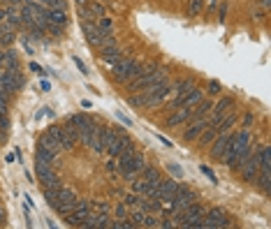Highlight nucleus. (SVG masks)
Returning <instances> with one entry per match:
<instances>
[{
  "label": "nucleus",
  "instance_id": "obj_3",
  "mask_svg": "<svg viewBox=\"0 0 271 229\" xmlns=\"http://www.w3.org/2000/svg\"><path fill=\"white\" fill-rule=\"evenodd\" d=\"M167 79V74L160 67H158L156 72H149V74H139V77H135V79H130L128 83H125V93L130 95V93H141V90L151 88L153 83H158V81Z\"/></svg>",
  "mask_w": 271,
  "mask_h": 229
},
{
  "label": "nucleus",
  "instance_id": "obj_4",
  "mask_svg": "<svg viewBox=\"0 0 271 229\" xmlns=\"http://www.w3.org/2000/svg\"><path fill=\"white\" fill-rule=\"evenodd\" d=\"M225 227H232V218H227L223 208H206L204 218H202V229H225Z\"/></svg>",
  "mask_w": 271,
  "mask_h": 229
},
{
  "label": "nucleus",
  "instance_id": "obj_19",
  "mask_svg": "<svg viewBox=\"0 0 271 229\" xmlns=\"http://www.w3.org/2000/svg\"><path fill=\"white\" fill-rule=\"evenodd\" d=\"M2 56H5V65H2V70L19 67V53H17V49H2Z\"/></svg>",
  "mask_w": 271,
  "mask_h": 229
},
{
  "label": "nucleus",
  "instance_id": "obj_37",
  "mask_svg": "<svg viewBox=\"0 0 271 229\" xmlns=\"http://www.w3.org/2000/svg\"><path fill=\"white\" fill-rule=\"evenodd\" d=\"M253 123H255V114H253V111H248V114L244 116V127H246V130H250Z\"/></svg>",
  "mask_w": 271,
  "mask_h": 229
},
{
  "label": "nucleus",
  "instance_id": "obj_48",
  "mask_svg": "<svg viewBox=\"0 0 271 229\" xmlns=\"http://www.w3.org/2000/svg\"><path fill=\"white\" fill-rule=\"evenodd\" d=\"M116 169V160L112 158V160H107V171H114Z\"/></svg>",
  "mask_w": 271,
  "mask_h": 229
},
{
  "label": "nucleus",
  "instance_id": "obj_14",
  "mask_svg": "<svg viewBox=\"0 0 271 229\" xmlns=\"http://www.w3.org/2000/svg\"><path fill=\"white\" fill-rule=\"evenodd\" d=\"M68 125H72L74 130H86V127H93L95 125V118H90L88 114H72L70 118H68Z\"/></svg>",
  "mask_w": 271,
  "mask_h": 229
},
{
  "label": "nucleus",
  "instance_id": "obj_43",
  "mask_svg": "<svg viewBox=\"0 0 271 229\" xmlns=\"http://www.w3.org/2000/svg\"><path fill=\"white\" fill-rule=\"evenodd\" d=\"M169 171H172L174 176H183V169H181V167H176V165H169Z\"/></svg>",
  "mask_w": 271,
  "mask_h": 229
},
{
  "label": "nucleus",
  "instance_id": "obj_57",
  "mask_svg": "<svg viewBox=\"0 0 271 229\" xmlns=\"http://www.w3.org/2000/svg\"><path fill=\"white\" fill-rule=\"evenodd\" d=\"M0 49H2V44H0Z\"/></svg>",
  "mask_w": 271,
  "mask_h": 229
},
{
  "label": "nucleus",
  "instance_id": "obj_40",
  "mask_svg": "<svg viewBox=\"0 0 271 229\" xmlns=\"http://www.w3.org/2000/svg\"><path fill=\"white\" fill-rule=\"evenodd\" d=\"M225 14H227V2H220V9H218V19L225 21Z\"/></svg>",
  "mask_w": 271,
  "mask_h": 229
},
{
  "label": "nucleus",
  "instance_id": "obj_47",
  "mask_svg": "<svg viewBox=\"0 0 271 229\" xmlns=\"http://www.w3.org/2000/svg\"><path fill=\"white\" fill-rule=\"evenodd\" d=\"M202 171H204V174H206V176H209L211 181H213V183H218V181H216V176H213V171H211L209 167H202Z\"/></svg>",
  "mask_w": 271,
  "mask_h": 229
},
{
  "label": "nucleus",
  "instance_id": "obj_30",
  "mask_svg": "<svg viewBox=\"0 0 271 229\" xmlns=\"http://www.w3.org/2000/svg\"><path fill=\"white\" fill-rule=\"evenodd\" d=\"M93 30H97L95 19H81V33L86 35V33H93Z\"/></svg>",
  "mask_w": 271,
  "mask_h": 229
},
{
  "label": "nucleus",
  "instance_id": "obj_15",
  "mask_svg": "<svg viewBox=\"0 0 271 229\" xmlns=\"http://www.w3.org/2000/svg\"><path fill=\"white\" fill-rule=\"evenodd\" d=\"M130 146H135V144H132V139L125 132H121L118 137H116V141L107 150H109V155H112V158H116V155H118L123 148H130Z\"/></svg>",
  "mask_w": 271,
  "mask_h": 229
},
{
  "label": "nucleus",
  "instance_id": "obj_9",
  "mask_svg": "<svg viewBox=\"0 0 271 229\" xmlns=\"http://www.w3.org/2000/svg\"><path fill=\"white\" fill-rule=\"evenodd\" d=\"M176 190H179V183H176L174 178H160L153 199H158V202H162V204H169L172 199H174Z\"/></svg>",
  "mask_w": 271,
  "mask_h": 229
},
{
  "label": "nucleus",
  "instance_id": "obj_10",
  "mask_svg": "<svg viewBox=\"0 0 271 229\" xmlns=\"http://www.w3.org/2000/svg\"><path fill=\"white\" fill-rule=\"evenodd\" d=\"M257 171H260V155L255 153V146H253V153L248 155V160L244 162V167H241V178H244L246 183L255 185V178H257Z\"/></svg>",
  "mask_w": 271,
  "mask_h": 229
},
{
  "label": "nucleus",
  "instance_id": "obj_20",
  "mask_svg": "<svg viewBox=\"0 0 271 229\" xmlns=\"http://www.w3.org/2000/svg\"><path fill=\"white\" fill-rule=\"evenodd\" d=\"M105 35L107 33H100V30H93V33H86V42L88 46H93V49H100V46L105 44Z\"/></svg>",
  "mask_w": 271,
  "mask_h": 229
},
{
  "label": "nucleus",
  "instance_id": "obj_5",
  "mask_svg": "<svg viewBox=\"0 0 271 229\" xmlns=\"http://www.w3.org/2000/svg\"><path fill=\"white\" fill-rule=\"evenodd\" d=\"M135 65H137V61H135L132 56L121 58V61L112 67V79H114L116 83H128V81L132 79V67H135Z\"/></svg>",
  "mask_w": 271,
  "mask_h": 229
},
{
  "label": "nucleus",
  "instance_id": "obj_24",
  "mask_svg": "<svg viewBox=\"0 0 271 229\" xmlns=\"http://www.w3.org/2000/svg\"><path fill=\"white\" fill-rule=\"evenodd\" d=\"M95 26H97V30H100V33H112V26H114V21L102 14V17L95 19Z\"/></svg>",
  "mask_w": 271,
  "mask_h": 229
},
{
  "label": "nucleus",
  "instance_id": "obj_26",
  "mask_svg": "<svg viewBox=\"0 0 271 229\" xmlns=\"http://www.w3.org/2000/svg\"><path fill=\"white\" fill-rule=\"evenodd\" d=\"M14 30H12V28H5V30H2V35H0V44H2V49H7L9 44H12V42H14Z\"/></svg>",
  "mask_w": 271,
  "mask_h": 229
},
{
  "label": "nucleus",
  "instance_id": "obj_32",
  "mask_svg": "<svg viewBox=\"0 0 271 229\" xmlns=\"http://www.w3.org/2000/svg\"><path fill=\"white\" fill-rule=\"evenodd\" d=\"M139 199H141V194H125V199H123V204H125V206H137V204H139Z\"/></svg>",
  "mask_w": 271,
  "mask_h": 229
},
{
  "label": "nucleus",
  "instance_id": "obj_45",
  "mask_svg": "<svg viewBox=\"0 0 271 229\" xmlns=\"http://www.w3.org/2000/svg\"><path fill=\"white\" fill-rule=\"evenodd\" d=\"M40 88H42L44 93H46V90H51V83H49V81H46V79L42 77V81H40Z\"/></svg>",
  "mask_w": 271,
  "mask_h": 229
},
{
  "label": "nucleus",
  "instance_id": "obj_51",
  "mask_svg": "<svg viewBox=\"0 0 271 229\" xmlns=\"http://www.w3.org/2000/svg\"><path fill=\"white\" fill-rule=\"evenodd\" d=\"M42 118H44V109H40V111L35 114V121H42Z\"/></svg>",
  "mask_w": 271,
  "mask_h": 229
},
{
  "label": "nucleus",
  "instance_id": "obj_12",
  "mask_svg": "<svg viewBox=\"0 0 271 229\" xmlns=\"http://www.w3.org/2000/svg\"><path fill=\"white\" fill-rule=\"evenodd\" d=\"M121 58H123V51L118 49V44L116 46H100V62H102V65L114 67Z\"/></svg>",
  "mask_w": 271,
  "mask_h": 229
},
{
  "label": "nucleus",
  "instance_id": "obj_31",
  "mask_svg": "<svg viewBox=\"0 0 271 229\" xmlns=\"http://www.w3.org/2000/svg\"><path fill=\"white\" fill-rule=\"evenodd\" d=\"M206 88H209V90H206L209 95H220V93H223V86H220L218 81H213V79L206 83Z\"/></svg>",
  "mask_w": 271,
  "mask_h": 229
},
{
  "label": "nucleus",
  "instance_id": "obj_2",
  "mask_svg": "<svg viewBox=\"0 0 271 229\" xmlns=\"http://www.w3.org/2000/svg\"><path fill=\"white\" fill-rule=\"evenodd\" d=\"M141 93H144V109H156V106L162 104L167 100V95L172 93V86H169L167 79H162V81H158V83H153L151 88L141 90Z\"/></svg>",
  "mask_w": 271,
  "mask_h": 229
},
{
  "label": "nucleus",
  "instance_id": "obj_50",
  "mask_svg": "<svg viewBox=\"0 0 271 229\" xmlns=\"http://www.w3.org/2000/svg\"><path fill=\"white\" fill-rule=\"evenodd\" d=\"M260 5H262L264 9H269L271 7V0H260Z\"/></svg>",
  "mask_w": 271,
  "mask_h": 229
},
{
  "label": "nucleus",
  "instance_id": "obj_54",
  "mask_svg": "<svg viewBox=\"0 0 271 229\" xmlns=\"http://www.w3.org/2000/svg\"><path fill=\"white\" fill-rule=\"evenodd\" d=\"M5 83V70H0V86Z\"/></svg>",
  "mask_w": 271,
  "mask_h": 229
},
{
  "label": "nucleus",
  "instance_id": "obj_53",
  "mask_svg": "<svg viewBox=\"0 0 271 229\" xmlns=\"http://www.w3.org/2000/svg\"><path fill=\"white\" fill-rule=\"evenodd\" d=\"M2 65H5V56H2V49H0V70H2Z\"/></svg>",
  "mask_w": 271,
  "mask_h": 229
},
{
  "label": "nucleus",
  "instance_id": "obj_18",
  "mask_svg": "<svg viewBox=\"0 0 271 229\" xmlns=\"http://www.w3.org/2000/svg\"><path fill=\"white\" fill-rule=\"evenodd\" d=\"M232 106H234V97L223 95L218 102H216V104L211 106V111H213V114H225V111H229Z\"/></svg>",
  "mask_w": 271,
  "mask_h": 229
},
{
  "label": "nucleus",
  "instance_id": "obj_55",
  "mask_svg": "<svg viewBox=\"0 0 271 229\" xmlns=\"http://www.w3.org/2000/svg\"><path fill=\"white\" fill-rule=\"evenodd\" d=\"M77 2V7H81V5H86V2H90V0H74Z\"/></svg>",
  "mask_w": 271,
  "mask_h": 229
},
{
  "label": "nucleus",
  "instance_id": "obj_6",
  "mask_svg": "<svg viewBox=\"0 0 271 229\" xmlns=\"http://www.w3.org/2000/svg\"><path fill=\"white\" fill-rule=\"evenodd\" d=\"M88 213H93V204H90V199H77V206H74L72 213H68L63 220L68 222L70 227H81V222H84V218H86Z\"/></svg>",
  "mask_w": 271,
  "mask_h": 229
},
{
  "label": "nucleus",
  "instance_id": "obj_36",
  "mask_svg": "<svg viewBox=\"0 0 271 229\" xmlns=\"http://www.w3.org/2000/svg\"><path fill=\"white\" fill-rule=\"evenodd\" d=\"M30 72L37 74V77H46V70H44L42 65H37V62H30Z\"/></svg>",
  "mask_w": 271,
  "mask_h": 229
},
{
  "label": "nucleus",
  "instance_id": "obj_33",
  "mask_svg": "<svg viewBox=\"0 0 271 229\" xmlns=\"http://www.w3.org/2000/svg\"><path fill=\"white\" fill-rule=\"evenodd\" d=\"M128 220H130L132 227H141V220H144V211H137L135 215H130Z\"/></svg>",
  "mask_w": 271,
  "mask_h": 229
},
{
  "label": "nucleus",
  "instance_id": "obj_25",
  "mask_svg": "<svg viewBox=\"0 0 271 229\" xmlns=\"http://www.w3.org/2000/svg\"><path fill=\"white\" fill-rule=\"evenodd\" d=\"M139 174H141V178H144V181H160V178H162V176H160V171H158L156 167H144Z\"/></svg>",
  "mask_w": 271,
  "mask_h": 229
},
{
  "label": "nucleus",
  "instance_id": "obj_27",
  "mask_svg": "<svg viewBox=\"0 0 271 229\" xmlns=\"http://www.w3.org/2000/svg\"><path fill=\"white\" fill-rule=\"evenodd\" d=\"M202 9H204V0H190V5H188V14L190 17H200Z\"/></svg>",
  "mask_w": 271,
  "mask_h": 229
},
{
  "label": "nucleus",
  "instance_id": "obj_56",
  "mask_svg": "<svg viewBox=\"0 0 271 229\" xmlns=\"http://www.w3.org/2000/svg\"><path fill=\"white\" fill-rule=\"evenodd\" d=\"M5 28H9V26H5V23H0V35H2V30H5Z\"/></svg>",
  "mask_w": 271,
  "mask_h": 229
},
{
  "label": "nucleus",
  "instance_id": "obj_38",
  "mask_svg": "<svg viewBox=\"0 0 271 229\" xmlns=\"http://www.w3.org/2000/svg\"><path fill=\"white\" fill-rule=\"evenodd\" d=\"M204 5H206V9H209V14H213V12L218 9V0H204Z\"/></svg>",
  "mask_w": 271,
  "mask_h": 229
},
{
  "label": "nucleus",
  "instance_id": "obj_35",
  "mask_svg": "<svg viewBox=\"0 0 271 229\" xmlns=\"http://www.w3.org/2000/svg\"><path fill=\"white\" fill-rule=\"evenodd\" d=\"M116 218H128V206H125V204L123 202H118V206H116Z\"/></svg>",
  "mask_w": 271,
  "mask_h": 229
},
{
  "label": "nucleus",
  "instance_id": "obj_29",
  "mask_svg": "<svg viewBox=\"0 0 271 229\" xmlns=\"http://www.w3.org/2000/svg\"><path fill=\"white\" fill-rule=\"evenodd\" d=\"M128 102H130L132 106H137V109H144V93H130Z\"/></svg>",
  "mask_w": 271,
  "mask_h": 229
},
{
  "label": "nucleus",
  "instance_id": "obj_46",
  "mask_svg": "<svg viewBox=\"0 0 271 229\" xmlns=\"http://www.w3.org/2000/svg\"><path fill=\"white\" fill-rule=\"evenodd\" d=\"M158 139L162 141V146H165V148H172V146H174V144H172V141H169V139H165L162 134H158Z\"/></svg>",
  "mask_w": 271,
  "mask_h": 229
},
{
  "label": "nucleus",
  "instance_id": "obj_8",
  "mask_svg": "<svg viewBox=\"0 0 271 229\" xmlns=\"http://www.w3.org/2000/svg\"><path fill=\"white\" fill-rule=\"evenodd\" d=\"M116 167H121V176L125 178V181H132V178H137V174H139L141 169L146 167V160H144V155L137 150L135 158H130L125 165H116Z\"/></svg>",
  "mask_w": 271,
  "mask_h": 229
},
{
  "label": "nucleus",
  "instance_id": "obj_17",
  "mask_svg": "<svg viewBox=\"0 0 271 229\" xmlns=\"http://www.w3.org/2000/svg\"><path fill=\"white\" fill-rule=\"evenodd\" d=\"M56 165H49V162H42V160H35V171H37V178H40V183H44L49 176H53L56 171H53Z\"/></svg>",
  "mask_w": 271,
  "mask_h": 229
},
{
  "label": "nucleus",
  "instance_id": "obj_44",
  "mask_svg": "<svg viewBox=\"0 0 271 229\" xmlns=\"http://www.w3.org/2000/svg\"><path fill=\"white\" fill-rule=\"evenodd\" d=\"M74 65H77V67H79V72H81V74H88V70H86V65H84V62L79 61V58H74Z\"/></svg>",
  "mask_w": 271,
  "mask_h": 229
},
{
  "label": "nucleus",
  "instance_id": "obj_34",
  "mask_svg": "<svg viewBox=\"0 0 271 229\" xmlns=\"http://www.w3.org/2000/svg\"><path fill=\"white\" fill-rule=\"evenodd\" d=\"M93 204V211H97V213H109V204H105V202H90Z\"/></svg>",
  "mask_w": 271,
  "mask_h": 229
},
{
  "label": "nucleus",
  "instance_id": "obj_42",
  "mask_svg": "<svg viewBox=\"0 0 271 229\" xmlns=\"http://www.w3.org/2000/svg\"><path fill=\"white\" fill-rule=\"evenodd\" d=\"M44 116H46L49 121H53V118H56V111H53L51 106H44Z\"/></svg>",
  "mask_w": 271,
  "mask_h": 229
},
{
  "label": "nucleus",
  "instance_id": "obj_23",
  "mask_svg": "<svg viewBox=\"0 0 271 229\" xmlns=\"http://www.w3.org/2000/svg\"><path fill=\"white\" fill-rule=\"evenodd\" d=\"M49 21L51 23H58V26H65L68 23V14H65V9H49Z\"/></svg>",
  "mask_w": 271,
  "mask_h": 229
},
{
  "label": "nucleus",
  "instance_id": "obj_41",
  "mask_svg": "<svg viewBox=\"0 0 271 229\" xmlns=\"http://www.w3.org/2000/svg\"><path fill=\"white\" fill-rule=\"evenodd\" d=\"M5 220H7V213H5V206L0 204V227H5Z\"/></svg>",
  "mask_w": 271,
  "mask_h": 229
},
{
  "label": "nucleus",
  "instance_id": "obj_52",
  "mask_svg": "<svg viewBox=\"0 0 271 229\" xmlns=\"http://www.w3.org/2000/svg\"><path fill=\"white\" fill-rule=\"evenodd\" d=\"M81 106H84V109H93V104H90L88 100H84V102H81Z\"/></svg>",
  "mask_w": 271,
  "mask_h": 229
},
{
  "label": "nucleus",
  "instance_id": "obj_22",
  "mask_svg": "<svg viewBox=\"0 0 271 229\" xmlns=\"http://www.w3.org/2000/svg\"><path fill=\"white\" fill-rule=\"evenodd\" d=\"M61 187L63 185H44V199H46V204H49V206H51L53 202H56V199H58V192H61Z\"/></svg>",
  "mask_w": 271,
  "mask_h": 229
},
{
  "label": "nucleus",
  "instance_id": "obj_11",
  "mask_svg": "<svg viewBox=\"0 0 271 229\" xmlns=\"http://www.w3.org/2000/svg\"><path fill=\"white\" fill-rule=\"evenodd\" d=\"M209 121H211V118H206V116H202V118H193V121H190V125L185 127L183 141H195V139H197V137H200V134L206 130Z\"/></svg>",
  "mask_w": 271,
  "mask_h": 229
},
{
  "label": "nucleus",
  "instance_id": "obj_49",
  "mask_svg": "<svg viewBox=\"0 0 271 229\" xmlns=\"http://www.w3.org/2000/svg\"><path fill=\"white\" fill-rule=\"evenodd\" d=\"M23 202H26L28 208H30V206H35V204H33V197H30V194H23Z\"/></svg>",
  "mask_w": 271,
  "mask_h": 229
},
{
  "label": "nucleus",
  "instance_id": "obj_39",
  "mask_svg": "<svg viewBox=\"0 0 271 229\" xmlns=\"http://www.w3.org/2000/svg\"><path fill=\"white\" fill-rule=\"evenodd\" d=\"M116 116H118V121H121V123H125L128 127H132V118H128L123 111H116Z\"/></svg>",
  "mask_w": 271,
  "mask_h": 229
},
{
  "label": "nucleus",
  "instance_id": "obj_16",
  "mask_svg": "<svg viewBox=\"0 0 271 229\" xmlns=\"http://www.w3.org/2000/svg\"><path fill=\"white\" fill-rule=\"evenodd\" d=\"M197 86V81L193 79V77H183V79H179L172 86V93H176V97H183L185 93H190V90Z\"/></svg>",
  "mask_w": 271,
  "mask_h": 229
},
{
  "label": "nucleus",
  "instance_id": "obj_13",
  "mask_svg": "<svg viewBox=\"0 0 271 229\" xmlns=\"http://www.w3.org/2000/svg\"><path fill=\"white\" fill-rule=\"evenodd\" d=\"M229 137H232V130H227V132H220L218 137L209 144V146H211V158H213V160L223 158V153H225V148H227V144H229Z\"/></svg>",
  "mask_w": 271,
  "mask_h": 229
},
{
  "label": "nucleus",
  "instance_id": "obj_28",
  "mask_svg": "<svg viewBox=\"0 0 271 229\" xmlns=\"http://www.w3.org/2000/svg\"><path fill=\"white\" fill-rule=\"evenodd\" d=\"M44 33H49L51 37H56V40H61L63 37V26H58V23H46V28H44Z\"/></svg>",
  "mask_w": 271,
  "mask_h": 229
},
{
  "label": "nucleus",
  "instance_id": "obj_1",
  "mask_svg": "<svg viewBox=\"0 0 271 229\" xmlns=\"http://www.w3.org/2000/svg\"><path fill=\"white\" fill-rule=\"evenodd\" d=\"M250 141H253V134H250V130H246V127H241L239 132H232L227 148H225L223 158H220V160H223V165H229V162L234 160L236 153H241V150H244Z\"/></svg>",
  "mask_w": 271,
  "mask_h": 229
},
{
  "label": "nucleus",
  "instance_id": "obj_21",
  "mask_svg": "<svg viewBox=\"0 0 271 229\" xmlns=\"http://www.w3.org/2000/svg\"><path fill=\"white\" fill-rule=\"evenodd\" d=\"M35 160H42V162H49V165H56V153L49 148H42L37 146L35 148Z\"/></svg>",
  "mask_w": 271,
  "mask_h": 229
},
{
  "label": "nucleus",
  "instance_id": "obj_7",
  "mask_svg": "<svg viewBox=\"0 0 271 229\" xmlns=\"http://www.w3.org/2000/svg\"><path fill=\"white\" fill-rule=\"evenodd\" d=\"M195 116V106H181V109H174L172 116L165 121V127L169 130H176V127H183L185 123H190Z\"/></svg>",
  "mask_w": 271,
  "mask_h": 229
}]
</instances>
